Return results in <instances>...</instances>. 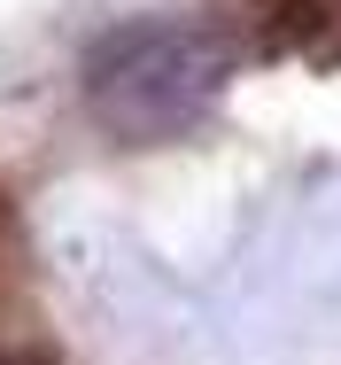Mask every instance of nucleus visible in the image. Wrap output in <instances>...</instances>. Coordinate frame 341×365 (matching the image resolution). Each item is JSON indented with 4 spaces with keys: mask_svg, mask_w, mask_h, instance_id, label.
Masks as SVG:
<instances>
[{
    "mask_svg": "<svg viewBox=\"0 0 341 365\" xmlns=\"http://www.w3.org/2000/svg\"><path fill=\"white\" fill-rule=\"evenodd\" d=\"M233 55L217 47L209 24H117L85 55V101L117 140H171L194 133L217 93H225Z\"/></svg>",
    "mask_w": 341,
    "mask_h": 365,
    "instance_id": "nucleus-1",
    "label": "nucleus"
},
{
    "mask_svg": "<svg viewBox=\"0 0 341 365\" xmlns=\"http://www.w3.org/2000/svg\"><path fill=\"white\" fill-rule=\"evenodd\" d=\"M326 16H334V24H341V0H326Z\"/></svg>",
    "mask_w": 341,
    "mask_h": 365,
    "instance_id": "nucleus-4",
    "label": "nucleus"
},
{
    "mask_svg": "<svg viewBox=\"0 0 341 365\" xmlns=\"http://www.w3.org/2000/svg\"><path fill=\"white\" fill-rule=\"evenodd\" d=\"M0 365H55L39 319H23V311H8V303H0Z\"/></svg>",
    "mask_w": 341,
    "mask_h": 365,
    "instance_id": "nucleus-3",
    "label": "nucleus"
},
{
    "mask_svg": "<svg viewBox=\"0 0 341 365\" xmlns=\"http://www.w3.org/2000/svg\"><path fill=\"white\" fill-rule=\"evenodd\" d=\"M209 31L225 55H256V63L341 47V24L326 16V0H209Z\"/></svg>",
    "mask_w": 341,
    "mask_h": 365,
    "instance_id": "nucleus-2",
    "label": "nucleus"
}]
</instances>
